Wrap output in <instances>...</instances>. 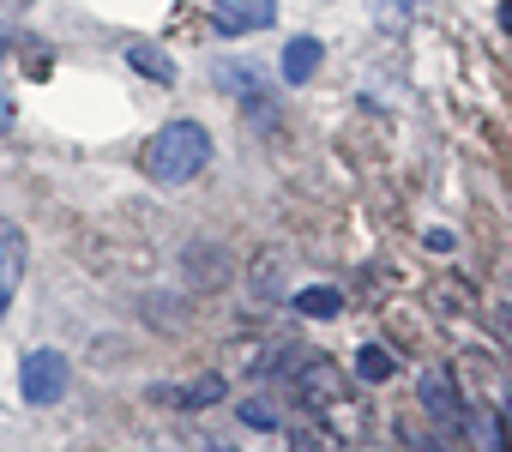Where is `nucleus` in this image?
Here are the masks:
<instances>
[{
  "instance_id": "1",
  "label": "nucleus",
  "mask_w": 512,
  "mask_h": 452,
  "mask_svg": "<svg viewBox=\"0 0 512 452\" xmlns=\"http://www.w3.org/2000/svg\"><path fill=\"white\" fill-rule=\"evenodd\" d=\"M211 163V133L199 121H169L163 133H151V145L139 151V169L157 181V187H181L193 175H205Z\"/></svg>"
},
{
  "instance_id": "2",
  "label": "nucleus",
  "mask_w": 512,
  "mask_h": 452,
  "mask_svg": "<svg viewBox=\"0 0 512 452\" xmlns=\"http://www.w3.org/2000/svg\"><path fill=\"white\" fill-rule=\"evenodd\" d=\"M67 380H73V368H67V356L61 350H31L25 362H19V392H25V404H61L67 398Z\"/></svg>"
},
{
  "instance_id": "3",
  "label": "nucleus",
  "mask_w": 512,
  "mask_h": 452,
  "mask_svg": "<svg viewBox=\"0 0 512 452\" xmlns=\"http://www.w3.org/2000/svg\"><path fill=\"white\" fill-rule=\"evenodd\" d=\"M290 380H296V398H302L308 410H320V416H332V410L344 404V386H338V368H332L326 356H308V362H302V368H296Z\"/></svg>"
},
{
  "instance_id": "4",
  "label": "nucleus",
  "mask_w": 512,
  "mask_h": 452,
  "mask_svg": "<svg viewBox=\"0 0 512 452\" xmlns=\"http://www.w3.org/2000/svg\"><path fill=\"white\" fill-rule=\"evenodd\" d=\"M278 19V0H229L217 13V31L223 37H247V31H266Z\"/></svg>"
},
{
  "instance_id": "5",
  "label": "nucleus",
  "mask_w": 512,
  "mask_h": 452,
  "mask_svg": "<svg viewBox=\"0 0 512 452\" xmlns=\"http://www.w3.org/2000/svg\"><path fill=\"white\" fill-rule=\"evenodd\" d=\"M320 61H326V49H320V37H296V43H284V85H308L314 73H320Z\"/></svg>"
},
{
  "instance_id": "6",
  "label": "nucleus",
  "mask_w": 512,
  "mask_h": 452,
  "mask_svg": "<svg viewBox=\"0 0 512 452\" xmlns=\"http://www.w3.org/2000/svg\"><path fill=\"white\" fill-rule=\"evenodd\" d=\"M422 410H428L434 422H446V428L458 422V392H452V374H446V368H428V374H422Z\"/></svg>"
},
{
  "instance_id": "7",
  "label": "nucleus",
  "mask_w": 512,
  "mask_h": 452,
  "mask_svg": "<svg viewBox=\"0 0 512 452\" xmlns=\"http://www.w3.org/2000/svg\"><path fill=\"white\" fill-rule=\"evenodd\" d=\"M127 67H133V73H145L151 85H175V61H169L157 43H133V49H127Z\"/></svg>"
},
{
  "instance_id": "8",
  "label": "nucleus",
  "mask_w": 512,
  "mask_h": 452,
  "mask_svg": "<svg viewBox=\"0 0 512 452\" xmlns=\"http://www.w3.org/2000/svg\"><path fill=\"white\" fill-rule=\"evenodd\" d=\"M296 314H308V320H338V314H344V290L308 284V290H296Z\"/></svg>"
},
{
  "instance_id": "9",
  "label": "nucleus",
  "mask_w": 512,
  "mask_h": 452,
  "mask_svg": "<svg viewBox=\"0 0 512 452\" xmlns=\"http://www.w3.org/2000/svg\"><path fill=\"white\" fill-rule=\"evenodd\" d=\"M187 260H193V266H187V272H193V284H223V278H229V254H223V248H211V242H205V248H193Z\"/></svg>"
},
{
  "instance_id": "10",
  "label": "nucleus",
  "mask_w": 512,
  "mask_h": 452,
  "mask_svg": "<svg viewBox=\"0 0 512 452\" xmlns=\"http://www.w3.org/2000/svg\"><path fill=\"white\" fill-rule=\"evenodd\" d=\"M356 374H362V380H392V374H398V356H392L386 344H362V350H356Z\"/></svg>"
},
{
  "instance_id": "11",
  "label": "nucleus",
  "mask_w": 512,
  "mask_h": 452,
  "mask_svg": "<svg viewBox=\"0 0 512 452\" xmlns=\"http://www.w3.org/2000/svg\"><path fill=\"white\" fill-rule=\"evenodd\" d=\"M19 272H25V236L19 230H0V284H19Z\"/></svg>"
},
{
  "instance_id": "12",
  "label": "nucleus",
  "mask_w": 512,
  "mask_h": 452,
  "mask_svg": "<svg viewBox=\"0 0 512 452\" xmlns=\"http://www.w3.org/2000/svg\"><path fill=\"white\" fill-rule=\"evenodd\" d=\"M175 398H181V410H211V404L223 398V374H199V380H193L187 392H175Z\"/></svg>"
},
{
  "instance_id": "13",
  "label": "nucleus",
  "mask_w": 512,
  "mask_h": 452,
  "mask_svg": "<svg viewBox=\"0 0 512 452\" xmlns=\"http://www.w3.org/2000/svg\"><path fill=\"white\" fill-rule=\"evenodd\" d=\"M464 428L482 440V452H506V434L494 428V416H488V410H470V416H464Z\"/></svg>"
},
{
  "instance_id": "14",
  "label": "nucleus",
  "mask_w": 512,
  "mask_h": 452,
  "mask_svg": "<svg viewBox=\"0 0 512 452\" xmlns=\"http://www.w3.org/2000/svg\"><path fill=\"white\" fill-rule=\"evenodd\" d=\"M217 85H223V91H235V97H253V91H260V79H253L247 67H223V73H217Z\"/></svg>"
},
{
  "instance_id": "15",
  "label": "nucleus",
  "mask_w": 512,
  "mask_h": 452,
  "mask_svg": "<svg viewBox=\"0 0 512 452\" xmlns=\"http://www.w3.org/2000/svg\"><path fill=\"white\" fill-rule=\"evenodd\" d=\"M278 266H284L278 254H266L260 266H253V284H260V296H272V290H278Z\"/></svg>"
},
{
  "instance_id": "16",
  "label": "nucleus",
  "mask_w": 512,
  "mask_h": 452,
  "mask_svg": "<svg viewBox=\"0 0 512 452\" xmlns=\"http://www.w3.org/2000/svg\"><path fill=\"white\" fill-rule=\"evenodd\" d=\"M247 121H253V127H272V121H278L272 97H260V91H253V97H247Z\"/></svg>"
},
{
  "instance_id": "17",
  "label": "nucleus",
  "mask_w": 512,
  "mask_h": 452,
  "mask_svg": "<svg viewBox=\"0 0 512 452\" xmlns=\"http://www.w3.org/2000/svg\"><path fill=\"white\" fill-rule=\"evenodd\" d=\"M241 422H253V428H278V410H266V404H241Z\"/></svg>"
},
{
  "instance_id": "18",
  "label": "nucleus",
  "mask_w": 512,
  "mask_h": 452,
  "mask_svg": "<svg viewBox=\"0 0 512 452\" xmlns=\"http://www.w3.org/2000/svg\"><path fill=\"white\" fill-rule=\"evenodd\" d=\"M7 127H13V97L0 91V133H7Z\"/></svg>"
},
{
  "instance_id": "19",
  "label": "nucleus",
  "mask_w": 512,
  "mask_h": 452,
  "mask_svg": "<svg viewBox=\"0 0 512 452\" xmlns=\"http://www.w3.org/2000/svg\"><path fill=\"white\" fill-rule=\"evenodd\" d=\"M500 25H506V31H512V0H500Z\"/></svg>"
},
{
  "instance_id": "20",
  "label": "nucleus",
  "mask_w": 512,
  "mask_h": 452,
  "mask_svg": "<svg viewBox=\"0 0 512 452\" xmlns=\"http://www.w3.org/2000/svg\"><path fill=\"white\" fill-rule=\"evenodd\" d=\"M7 296H13V290H7V284H0V314H7Z\"/></svg>"
},
{
  "instance_id": "21",
  "label": "nucleus",
  "mask_w": 512,
  "mask_h": 452,
  "mask_svg": "<svg viewBox=\"0 0 512 452\" xmlns=\"http://www.w3.org/2000/svg\"><path fill=\"white\" fill-rule=\"evenodd\" d=\"M500 410H506V422H512V398H506V404H500Z\"/></svg>"
}]
</instances>
